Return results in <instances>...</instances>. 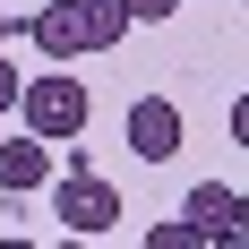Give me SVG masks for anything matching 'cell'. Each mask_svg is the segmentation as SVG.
Here are the masks:
<instances>
[{
	"instance_id": "cell-11",
	"label": "cell",
	"mask_w": 249,
	"mask_h": 249,
	"mask_svg": "<svg viewBox=\"0 0 249 249\" xmlns=\"http://www.w3.org/2000/svg\"><path fill=\"white\" fill-rule=\"evenodd\" d=\"M9 35H18V18H9V9H0V43H9Z\"/></svg>"
},
{
	"instance_id": "cell-6",
	"label": "cell",
	"mask_w": 249,
	"mask_h": 249,
	"mask_svg": "<svg viewBox=\"0 0 249 249\" xmlns=\"http://www.w3.org/2000/svg\"><path fill=\"white\" fill-rule=\"evenodd\" d=\"M26 35H35V43H43V60H60V69H69V60H86V43H77V18H69V0L35 9V18H26Z\"/></svg>"
},
{
	"instance_id": "cell-4",
	"label": "cell",
	"mask_w": 249,
	"mask_h": 249,
	"mask_svg": "<svg viewBox=\"0 0 249 249\" xmlns=\"http://www.w3.org/2000/svg\"><path fill=\"white\" fill-rule=\"evenodd\" d=\"M52 155H60V146H43L35 129H26V138H0V198L43 189V180H52Z\"/></svg>"
},
{
	"instance_id": "cell-3",
	"label": "cell",
	"mask_w": 249,
	"mask_h": 249,
	"mask_svg": "<svg viewBox=\"0 0 249 249\" xmlns=\"http://www.w3.org/2000/svg\"><path fill=\"white\" fill-rule=\"evenodd\" d=\"M129 155L138 163H172L180 155V103L172 95H138L129 103Z\"/></svg>"
},
{
	"instance_id": "cell-1",
	"label": "cell",
	"mask_w": 249,
	"mask_h": 249,
	"mask_svg": "<svg viewBox=\"0 0 249 249\" xmlns=\"http://www.w3.org/2000/svg\"><path fill=\"white\" fill-rule=\"evenodd\" d=\"M52 215H60V232H69V241H103V232L121 224V189L86 163V146H77V163L60 172V189H52Z\"/></svg>"
},
{
	"instance_id": "cell-5",
	"label": "cell",
	"mask_w": 249,
	"mask_h": 249,
	"mask_svg": "<svg viewBox=\"0 0 249 249\" xmlns=\"http://www.w3.org/2000/svg\"><path fill=\"white\" fill-rule=\"evenodd\" d=\"M180 215L198 224V241H241V189H232V180H198Z\"/></svg>"
},
{
	"instance_id": "cell-7",
	"label": "cell",
	"mask_w": 249,
	"mask_h": 249,
	"mask_svg": "<svg viewBox=\"0 0 249 249\" xmlns=\"http://www.w3.org/2000/svg\"><path fill=\"white\" fill-rule=\"evenodd\" d=\"M69 18H77V43H86V52H112L129 35V9H121V0H69Z\"/></svg>"
},
{
	"instance_id": "cell-9",
	"label": "cell",
	"mask_w": 249,
	"mask_h": 249,
	"mask_svg": "<svg viewBox=\"0 0 249 249\" xmlns=\"http://www.w3.org/2000/svg\"><path fill=\"white\" fill-rule=\"evenodd\" d=\"M146 241H155V249H189V241H198V224H189V215H180V224H155Z\"/></svg>"
},
{
	"instance_id": "cell-2",
	"label": "cell",
	"mask_w": 249,
	"mask_h": 249,
	"mask_svg": "<svg viewBox=\"0 0 249 249\" xmlns=\"http://www.w3.org/2000/svg\"><path fill=\"white\" fill-rule=\"evenodd\" d=\"M18 112H26V129L43 138V146H69V138H86V86L77 77H26L18 86Z\"/></svg>"
},
{
	"instance_id": "cell-10",
	"label": "cell",
	"mask_w": 249,
	"mask_h": 249,
	"mask_svg": "<svg viewBox=\"0 0 249 249\" xmlns=\"http://www.w3.org/2000/svg\"><path fill=\"white\" fill-rule=\"evenodd\" d=\"M18 86H26V77L9 69V43H0V112H18Z\"/></svg>"
},
{
	"instance_id": "cell-8",
	"label": "cell",
	"mask_w": 249,
	"mask_h": 249,
	"mask_svg": "<svg viewBox=\"0 0 249 249\" xmlns=\"http://www.w3.org/2000/svg\"><path fill=\"white\" fill-rule=\"evenodd\" d=\"M121 9H129V26H163V18L180 9V0H121Z\"/></svg>"
}]
</instances>
